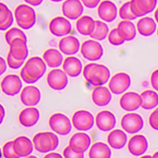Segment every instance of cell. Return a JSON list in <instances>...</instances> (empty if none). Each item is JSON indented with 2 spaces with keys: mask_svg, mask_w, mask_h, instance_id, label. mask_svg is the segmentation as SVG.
<instances>
[{
  "mask_svg": "<svg viewBox=\"0 0 158 158\" xmlns=\"http://www.w3.org/2000/svg\"><path fill=\"white\" fill-rule=\"evenodd\" d=\"M119 16L123 20L132 21L137 18L133 14L130 8V2H126L123 4L119 10Z\"/></svg>",
  "mask_w": 158,
  "mask_h": 158,
  "instance_id": "37",
  "label": "cell"
},
{
  "mask_svg": "<svg viewBox=\"0 0 158 158\" xmlns=\"http://www.w3.org/2000/svg\"><path fill=\"white\" fill-rule=\"evenodd\" d=\"M111 156V151L109 146L101 142L94 144L89 152V157L91 158H109Z\"/></svg>",
  "mask_w": 158,
  "mask_h": 158,
  "instance_id": "32",
  "label": "cell"
},
{
  "mask_svg": "<svg viewBox=\"0 0 158 158\" xmlns=\"http://www.w3.org/2000/svg\"><path fill=\"white\" fill-rule=\"evenodd\" d=\"M7 61L9 67L14 69H17L21 68L24 62V61L19 60L15 59L10 52L7 57Z\"/></svg>",
  "mask_w": 158,
  "mask_h": 158,
  "instance_id": "40",
  "label": "cell"
},
{
  "mask_svg": "<svg viewBox=\"0 0 158 158\" xmlns=\"http://www.w3.org/2000/svg\"><path fill=\"white\" fill-rule=\"evenodd\" d=\"M0 30L6 31L11 27L14 23L13 15L7 6L3 3H0Z\"/></svg>",
  "mask_w": 158,
  "mask_h": 158,
  "instance_id": "33",
  "label": "cell"
},
{
  "mask_svg": "<svg viewBox=\"0 0 158 158\" xmlns=\"http://www.w3.org/2000/svg\"><path fill=\"white\" fill-rule=\"evenodd\" d=\"M40 117L39 111L35 107H28L23 110L19 116L20 123L25 127H31L38 122Z\"/></svg>",
  "mask_w": 158,
  "mask_h": 158,
  "instance_id": "24",
  "label": "cell"
},
{
  "mask_svg": "<svg viewBox=\"0 0 158 158\" xmlns=\"http://www.w3.org/2000/svg\"><path fill=\"white\" fill-rule=\"evenodd\" d=\"M20 38L27 42L26 34L20 29L17 28H12L10 29L5 33V39L9 45L15 39Z\"/></svg>",
  "mask_w": 158,
  "mask_h": 158,
  "instance_id": "36",
  "label": "cell"
},
{
  "mask_svg": "<svg viewBox=\"0 0 158 158\" xmlns=\"http://www.w3.org/2000/svg\"><path fill=\"white\" fill-rule=\"evenodd\" d=\"M20 76H21V78L23 80L24 82H25L27 84H34L38 81V80H37V79H35V78L30 76L26 73V71L25 70L24 68L22 69V70L20 72Z\"/></svg>",
  "mask_w": 158,
  "mask_h": 158,
  "instance_id": "43",
  "label": "cell"
},
{
  "mask_svg": "<svg viewBox=\"0 0 158 158\" xmlns=\"http://www.w3.org/2000/svg\"><path fill=\"white\" fill-rule=\"evenodd\" d=\"M48 123L52 130L60 135H67L72 130L70 120L65 114L61 113H56L52 115Z\"/></svg>",
  "mask_w": 158,
  "mask_h": 158,
  "instance_id": "3",
  "label": "cell"
},
{
  "mask_svg": "<svg viewBox=\"0 0 158 158\" xmlns=\"http://www.w3.org/2000/svg\"><path fill=\"white\" fill-rule=\"evenodd\" d=\"M84 77L93 86H101L108 82L110 77L109 69L106 66L97 63H90L84 67Z\"/></svg>",
  "mask_w": 158,
  "mask_h": 158,
  "instance_id": "1",
  "label": "cell"
},
{
  "mask_svg": "<svg viewBox=\"0 0 158 158\" xmlns=\"http://www.w3.org/2000/svg\"><path fill=\"white\" fill-rule=\"evenodd\" d=\"M47 80L49 87L56 91L64 89L68 84L66 73L60 69H55L50 71L48 75Z\"/></svg>",
  "mask_w": 158,
  "mask_h": 158,
  "instance_id": "10",
  "label": "cell"
},
{
  "mask_svg": "<svg viewBox=\"0 0 158 158\" xmlns=\"http://www.w3.org/2000/svg\"><path fill=\"white\" fill-rule=\"evenodd\" d=\"M17 23L20 28L25 30L33 27L36 22L35 10L29 5L21 4L17 7L15 11Z\"/></svg>",
  "mask_w": 158,
  "mask_h": 158,
  "instance_id": "2",
  "label": "cell"
},
{
  "mask_svg": "<svg viewBox=\"0 0 158 158\" xmlns=\"http://www.w3.org/2000/svg\"><path fill=\"white\" fill-rule=\"evenodd\" d=\"M96 122V125L100 130L108 131L114 128L116 120L113 113L106 110L101 111L97 114Z\"/></svg>",
  "mask_w": 158,
  "mask_h": 158,
  "instance_id": "18",
  "label": "cell"
},
{
  "mask_svg": "<svg viewBox=\"0 0 158 158\" xmlns=\"http://www.w3.org/2000/svg\"><path fill=\"white\" fill-rule=\"evenodd\" d=\"M23 68L30 76L38 80L43 76L47 69L45 63L39 56L30 58Z\"/></svg>",
  "mask_w": 158,
  "mask_h": 158,
  "instance_id": "6",
  "label": "cell"
},
{
  "mask_svg": "<svg viewBox=\"0 0 158 158\" xmlns=\"http://www.w3.org/2000/svg\"><path fill=\"white\" fill-rule=\"evenodd\" d=\"M0 60H1V61H0L1 62V75H2L6 71L7 65H6L5 60L2 57L0 58Z\"/></svg>",
  "mask_w": 158,
  "mask_h": 158,
  "instance_id": "48",
  "label": "cell"
},
{
  "mask_svg": "<svg viewBox=\"0 0 158 158\" xmlns=\"http://www.w3.org/2000/svg\"><path fill=\"white\" fill-rule=\"evenodd\" d=\"M43 58L48 66L52 68L60 67L63 60L62 54L59 50L54 48L46 50L43 54Z\"/></svg>",
  "mask_w": 158,
  "mask_h": 158,
  "instance_id": "31",
  "label": "cell"
},
{
  "mask_svg": "<svg viewBox=\"0 0 158 158\" xmlns=\"http://www.w3.org/2000/svg\"><path fill=\"white\" fill-rule=\"evenodd\" d=\"M141 95L134 92L124 94L120 100V105L122 108L126 111L137 110L142 105Z\"/></svg>",
  "mask_w": 158,
  "mask_h": 158,
  "instance_id": "17",
  "label": "cell"
},
{
  "mask_svg": "<svg viewBox=\"0 0 158 158\" xmlns=\"http://www.w3.org/2000/svg\"><path fill=\"white\" fill-rule=\"evenodd\" d=\"M10 52L12 56L19 60L25 61L29 54L27 42L20 38L15 39L10 44Z\"/></svg>",
  "mask_w": 158,
  "mask_h": 158,
  "instance_id": "21",
  "label": "cell"
},
{
  "mask_svg": "<svg viewBox=\"0 0 158 158\" xmlns=\"http://www.w3.org/2000/svg\"><path fill=\"white\" fill-rule=\"evenodd\" d=\"M63 156L66 158H83L84 157V153H77L69 146L64 149Z\"/></svg>",
  "mask_w": 158,
  "mask_h": 158,
  "instance_id": "41",
  "label": "cell"
},
{
  "mask_svg": "<svg viewBox=\"0 0 158 158\" xmlns=\"http://www.w3.org/2000/svg\"><path fill=\"white\" fill-rule=\"evenodd\" d=\"M24 1L32 6H37L40 5L43 0H24Z\"/></svg>",
  "mask_w": 158,
  "mask_h": 158,
  "instance_id": "47",
  "label": "cell"
},
{
  "mask_svg": "<svg viewBox=\"0 0 158 158\" xmlns=\"http://www.w3.org/2000/svg\"><path fill=\"white\" fill-rule=\"evenodd\" d=\"M79 40L72 36H67L61 39L59 47L60 52L66 55H73L78 52L80 48Z\"/></svg>",
  "mask_w": 158,
  "mask_h": 158,
  "instance_id": "23",
  "label": "cell"
},
{
  "mask_svg": "<svg viewBox=\"0 0 158 158\" xmlns=\"http://www.w3.org/2000/svg\"><path fill=\"white\" fill-rule=\"evenodd\" d=\"M153 158H158V152H156L154 155H153Z\"/></svg>",
  "mask_w": 158,
  "mask_h": 158,
  "instance_id": "53",
  "label": "cell"
},
{
  "mask_svg": "<svg viewBox=\"0 0 158 158\" xmlns=\"http://www.w3.org/2000/svg\"><path fill=\"white\" fill-rule=\"evenodd\" d=\"M148 148V141L143 135H136L132 137L128 144L129 151L135 156L143 155L147 151Z\"/></svg>",
  "mask_w": 158,
  "mask_h": 158,
  "instance_id": "19",
  "label": "cell"
},
{
  "mask_svg": "<svg viewBox=\"0 0 158 158\" xmlns=\"http://www.w3.org/2000/svg\"><path fill=\"white\" fill-rule=\"evenodd\" d=\"M2 153L4 158H19L13 149V141L7 142L4 145L2 148Z\"/></svg>",
  "mask_w": 158,
  "mask_h": 158,
  "instance_id": "39",
  "label": "cell"
},
{
  "mask_svg": "<svg viewBox=\"0 0 158 158\" xmlns=\"http://www.w3.org/2000/svg\"><path fill=\"white\" fill-rule=\"evenodd\" d=\"M117 29L119 35L125 41H131L135 38L136 29L135 24L130 21L123 20L120 22Z\"/></svg>",
  "mask_w": 158,
  "mask_h": 158,
  "instance_id": "28",
  "label": "cell"
},
{
  "mask_svg": "<svg viewBox=\"0 0 158 158\" xmlns=\"http://www.w3.org/2000/svg\"><path fill=\"white\" fill-rule=\"evenodd\" d=\"M157 10H158V8H157Z\"/></svg>",
  "mask_w": 158,
  "mask_h": 158,
  "instance_id": "56",
  "label": "cell"
},
{
  "mask_svg": "<svg viewBox=\"0 0 158 158\" xmlns=\"http://www.w3.org/2000/svg\"><path fill=\"white\" fill-rule=\"evenodd\" d=\"M151 84L154 89L158 91V69L154 71L151 76Z\"/></svg>",
  "mask_w": 158,
  "mask_h": 158,
  "instance_id": "45",
  "label": "cell"
},
{
  "mask_svg": "<svg viewBox=\"0 0 158 158\" xmlns=\"http://www.w3.org/2000/svg\"><path fill=\"white\" fill-rule=\"evenodd\" d=\"M142 103L141 106L145 110H151L158 105V94L152 90H146L141 94Z\"/></svg>",
  "mask_w": 158,
  "mask_h": 158,
  "instance_id": "34",
  "label": "cell"
},
{
  "mask_svg": "<svg viewBox=\"0 0 158 158\" xmlns=\"http://www.w3.org/2000/svg\"><path fill=\"white\" fill-rule=\"evenodd\" d=\"M35 149L40 153H47L52 151V142L48 132H39L33 138Z\"/></svg>",
  "mask_w": 158,
  "mask_h": 158,
  "instance_id": "22",
  "label": "cell"
},
{
  "mask_svg": "<svg viewBox=\"0 0 158 158\" xmlns=\"http://www.w3.org/2000/svg\"><path fill=\"white\" fill-rule=\"evenodd\" d=\"M50 32L56 37H63L71 32L72 26L67 19L59 16L54 18L49 23Z\"/></svg>",
  "mask_w": 158,
  "mask_h": 158,
  "instance_id": "12",
  "label": "cell"
},
{
  "mask_svg": "<svg viewBox=\"0 0 158 158\" xmlns=\"http://www.w3.org/2000/svg\"><path fill=\"white\" fill-rule=\"evenodd\" d=\"M95 23L94 31L90 37L95 40H103L108 35L109 27L106 23L101 21H95Z\"/></svg>",
  "mask_w": 158,
  "mask_h": 158,
  "instance_id": "35",
  "label": "cell"
},
{
  "mask_svg": "<svg viewBox=\"0 0 158 158\" xmlns=\"http://www.w3.org/2000/svg\"><path fill=\"white\" fill-rule=\"evenodd\" d=\"M98 12L100 18L107 23L114 21L117 17V7L109 0H105L101 2L98 7Z\"/></svg>",
  "mask_w": 158,
  "mask_h": 158,
  "instance_id": "16",
  "label": "cell"
},
{
  "mask_svg": "<svg viewBox=\"0 0 158 158\" xmlns=\"http://www.w3.org/2000/svg\"><path fill=\"white\" fill-rule=\"evenodd\" d=\"M131 84L130 77L125 73H117L111 78L109 83L111 91L115 94H120L126 91Z\"/></svg>",
  "mask_w": 158,
  "mask_h": 158,
  "instance_id": "8",
  "label": "cell"
},
{
  "mask_svg": "<svg viewBox=\"0 0 158 158\" xmlns=\"http://www.w3.org/2000/svg\"><path fill=\"white\" fill-rule=\"evenodd\" d=\"M130 2L131 11L138 18L152 12L157 6V0H131Z\"/></svg>",
  "mask_w": 158,
  "mask_h": 158,
  "instance_id": "9",
  "label": "cell"
},
{
  "mask_svg": "<svg viewBox=\"0 0 158 158\" xmlns=\"http://www.w3.org/2000/svg\"><path fill=\"white\" fill-rule=\"evenodd\" d=\"M157 109V110H158V108H157V109Z\"/></svg>",
  "mask_w": 158,
  "mask_h": 158,
  "instance_id": "55",
  "label": "cell"
},
{
  "mask_svg": "<svg viewBox=\"0 0 158 158\" xmlns=\"http://www.w3.org/2000/svg\"><path fill=\"white\" fill-rule=\"evenodd\" d=\"M21 102L27 106H34L40 102L41 94L36 86L29 85L23 89L20 96Z\"/></svg>",
  "mask_w": 158,
  "mask_h": 158,
  "instance_id": "15",
  "label": "cell"
},
{
  "mask_svg": "<svg viewBox=\"0 0 158 158\" xmlns=\"http://www.w3.org/2000/svg\"><path fill=\"white\" fill-rule=\"evenodd\" d=\"M82 64L81 61L75 56L66 58L63 64L64 72L72 77L79 76L82 72Z\"/></svg>",
  "mask_w": 158,
  "mask_h": 158,
  "instance_id": "25",
  "label": "cell"
},
{
  "mask_svg": "<svg viewBox=\"0 0 158 158\" xmlns=\"http://www.w3.org/2000/svg\"><path fill=\"white\" fill-rule=\"evenodd\" d=\"M154 17H155V19L156 22H157L158 23V10L157 9V10L155 11V14H154Z\"/></svg>",
  "mask_w": 158,
  "mask_h": 158,
  "instance_id": "51",
  "label": "cell"
},
{
  "mask_svg": "<svg viewBox=\"0 0 158 158\" xmlns=\"http://www.w3.org/2000/svg\"><path fill=\"white\" fill-rule=\"evenodd\" d=\"M82 3L87 8L93 9L97 7L101 0H81Z\"/></svg>",
  "mask_w": 158,
  "mask_h": 158,
  "instance_id": "44",
  "label": "cell"
},
{
  "mask_svg": "<svg viewBox=\"0 0 158 158\" xmlns=\"http://www.w3.org/2000/svg\"><path fill=\"white\" fill-rule=\"evenodd\" d=\"M72 121L74 127L80 131L89 130L94 124L93 115L85 110H79L75 112Z\"/></svg>",
  "mask_w": 158,
  "mask_h": 158,
  "instance_id": "5",
  "label": "cell"
},
{
  "mask_svg": "<svg viewBox=\"0 0 158 158\" xmlns=\"http://www.w3.org/2000/svg\"><path fill=\"white\" fill-rule=\"evenodd\" d=\"M156 23L154 20L149 17L141 19L137 24L139 33L145 37L152 35L156 31Z\"/></svg>",
  "mask_w": 158,
  "mask_h": 158,
  "instance_id": "30",
  "label": "cell"
},
{
  "mask_svg": "<svg viewBox=\"0 0 158 158\" xmlns=\"http://www.w3.org/2000/svg\"><path fill=\"white\" fill-rule=\"evenodd\" d=\"M109 145L112 148L119 150L123 148L127 141V137L124 131L121 130H114L110 132L107 137Z\"/></svg>",
  "mask_w": 158,
  "mask_h": 158,
  "instance_id": "27",
  "label": "cell"
},
{
  "mask_svg": "<svg viewBox=\"0 0 158 158\" xmlns=\"http://www.w3.org/2000/svg\"><path fill=\"white\" fill-rule=\"evenodd\" d=\"M95 21L89 16L81 17L76 23V28L78 32L84 36H90L95 28Z\"/></svg>",
  "mask_w": 158,
  "mask_h": 158,
  "instance_id": "29",
  "label": "cell"
},
{
  "mask_svg": "<svg viewBox=\"0 0 158 158\" xmlns=\"http://www.w3.org/2000/svg\"><path fill=\"white\" fill-rule=\"evenodd\" d=\"M22 87V81L17 75H7L2 81V90L7 96L12 97L18 94Z\"/></svg>",
  "mask_w": 158,
  "mask_h": 158,
  "instance_id": "11",
  "label": "cell"
},
{
  "mask_svg": "<svg viewBox=\"0 0 158 158\" xmlns=\"http://www.w3.org/2000/svg\"><path fill=\"white\" fill-rule=\"evenodd\" d=\"M81 54L86 60L95 61L100 60L104 54V50L99 42L94 40H88L82 44Z\"/></svg>",
  "mask_w": 158,
  "mask_h": 158,
  "instance_id": "4",
  "label": "cell"
},
{
  "mask_svg": "<svg viewBox=\"0 0 158 158\" xmlns=\"http://www.w3.org/2000/svg\"><path fill=\"white\" fill-rule=\"evenodd\" d=\"M62 11L67 18L76 20L83 13V6L79 0H66L63 3Z\"/></svg>",
  "mask_w": 158,
  "mask_h": 158,
  "instance_id": "13",
  "label": "cell"
},
{
  "mask_svg": "<svg viewBox=\"0 0 158 158\" xmlns=\"http://www.w3.org/2000/svg\"><path fill=\"white\" fill-rule=\"evenodd\" d=\"M92 98L95 105L100 107L105 106L111 102L112 94L106 87L99 86L93 91Z\"/></svg>",
  "mask_w": 158,
  "mask_h": 158,
  "instance_id": "26",
  "label": "cell"
},
{
  "mask_svg": "<svg viewBox=\"0 0 158 158\" xmlns=\"http://www.w3.org/2000/svg\"><path fill=\"white\" fill-rule=\"evenodd\" d=\"M149 123L153 129L158 131V110L156 109L152 113L149 118Z\"/></svg>",
  "mask_w": 158,
  "mask_h": 158,
  "instance_id": "42",
  "label": "cell"
},
{
  "mask_svg": "<svg viewBox=\"0 0 158 158\" xmlns=\"http://www.w3.org/2000/svg\"><path fill=\"white\" fill-rule=\"evenodd\" d=\"M108 40L113 45L118 46L121 45L125 40L119 35L117 28L112 30L108 35Z\"/></svg>",
  "mask_w": 158,
  "mask_h": 158,
  "instance_id": "38",
  "label": "cell"
},
{
  "mask_svg": "<svg viewBox=\"0 0 158 158\" xmlns=\"http://www.w3.org/2000/svg\"><path fill=\"white\" fill-rule=\"evenodd\" d=\"M5 111L4 107L2 105H1V123H2L5 116Z\"/></svg>",
  "mask_w": 158,
  "mask_h": 158,
  "instance_id": "50",
  "label": "cell"
},
{
  "mask_svg": "<svg viewBox=\"0 0 158 158\" xmlns=\"http://www.w3.org/2000/svg\"><path fill=\"white\" fill-rule=\"evenodd\" d=\"M51 1L53 2H60L62 1L63 0H50Z\"/></svg>",
  "mask_w": 158,
  "mask_h": 158,
  "instance_id": "52",
  "label": "cell"
},
{
  "mask_svg": "<svg viewBox=\"0 0 158 158\" xmlns=\"http://www.w3.org/2000/svg\"><path fill=\"white\" fill-rule=\"evenodd\" d=\"M48 134L52 139V151H54V150H56L59 146V138L53 132L48 131Z\"/></svg>",
  "mask_w": 158,
  "mask_h": 158,
  "instance_id": "46",
  "label": "cell"
},
{
  "mask_svg": "<svg viewBox=\"0 0 158 158\" xmlns=\"http://www.w3.org/2000/svg\"><path fill=\"white\" fill-rule=\"evenodd\" d=\"M142 116L136 113L125 114L121 120V126L125 131L130 134H136L143 127Z\"/></svg>",
  "mask_w": 158,
  "mask_h": 158,
  "instance_id": "7",
  "label": "cell"
},
{
  "mask_svg": "<svg viewBox=\"0 0 158 158\" xmlns=\"http://www.w3.org/2000/svg\"><path fill=\"white\" fill-rule=\"evenodd\" d=\"M13 149L19 158L27 157L33 152V144L30 139L22 136L13 141Z\"/></svg>",
  "mask_w": 158,
  "mask_h": 158,
  "instance_id": "20",
  "label": "cell"
},
{
  "mask_svg": "<svg viewBox=\"0 0 158 158\" xmlns=\"http://www.w3.org/2000/svg\"><path fill=\"white\" fill-rule=\"evenodd\" d=\"M157 35H158V30H157Z\"/></svg>",
  "mask_w": 158,
  "mask_h": 158,
  "instance_id": "54",
  "label": "cell"
},
{
  "mask_svg": "<svg viewBox=\"0 0 158 158\" xmlns=\"http://www.w3.org/2000/svg\"><path fill=\"white\" fill-rule=\"evenodd\" d=\"M44 158H62V156L60 154H59L58 153H55V152H53V153H50L49 154H48L47 155H46Z\"/></svg>",
  "mask_w": 158,
  "mask_h": 158,
  "instance_id": "49",
  "label": "cell"
},
{
  "mask_svg": "<svg viewBox=\"0 0 158 158\" xmlns=\"http://www.w3.org/2000/svg\"><path fill=\"white\" fill-rule=\"evenodd\" d=\"M91 143L89 136L84 132H78L71 137L69 146L77 153H84L90 146Z\"/></svg>",
  "mask_w": 158,
  "mask_h": 158,
  "instance_id": "14",
  "label": "cell"
}]
</instances>
